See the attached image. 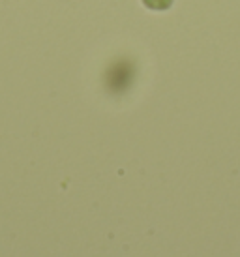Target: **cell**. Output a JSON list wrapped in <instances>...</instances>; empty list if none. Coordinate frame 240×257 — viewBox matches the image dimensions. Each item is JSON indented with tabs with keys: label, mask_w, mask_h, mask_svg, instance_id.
<instances>
[{
	"label": "cell",
	"mask_w": 240,
	"mask_h": 257,
	"mask_svg": "<svg viewBox=\"0 0 240 257\" xmlns=\"http://www.w3.org/2000/svg\"><path fill=\"white\" fill-rule=\"evenodd\" d=\"M145 6L150 8V10H165V8L171 6L173 0H143Z\"/></svg>",
	"instance_id": "cell-1"
}]
</instances>
